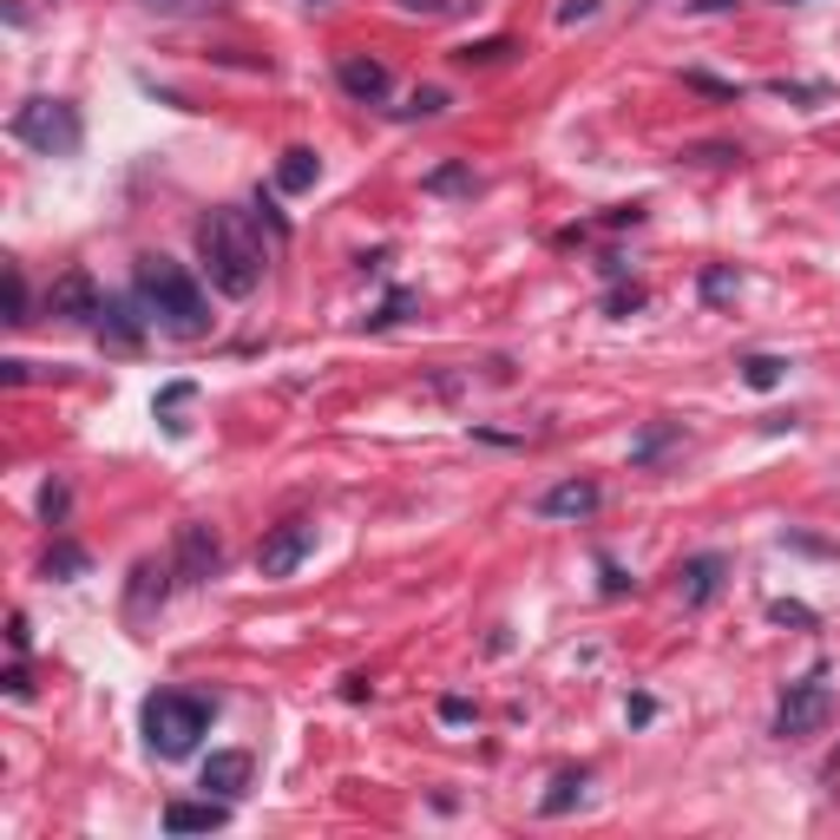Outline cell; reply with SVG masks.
I'll return each instance as SVG.
<instances>
[{
    "instance_id": "8d00e7d4",
    "label": "cell",
    "mask_w": 840,
    "mask_h": 840,
    "mask_svg": "<svg viewBox=\"0 0 840 840\" xmlns=\"http://www.w3.org/2000/svg\"><path fill=\"white\" fill-rule=\"evenodd\" d=\"M697 13H729V7H742V0H690Z\"/></svg>"
},
{
    "instance_id": "5bb4252c",
    "label": "cell",
    "mask_w": 840,
    "mask_h": 840,
    "mask_svg": "<svg viewBox=\"0 0 840 840\" xmlns=\"http://www.w3.org/2000/svg\"><path fill=\"white\" fill-rule=\"evenodd\" d=\"M250 774H257V762H250L243 749H217V756L204 762V794L237 801V794H250Z\"/></svg>"
},
{
    "instance_id": "6da1fadb",
    "label": "cell",
    "mask_w": 840,
    "mask_h": 840,
    "mask_svg": "<svg viewBox=\"0 0 840 840\" xmlns=\"http://www.w3.org/2000/svg\"><path fill=\"white\" fill-rule=\"evenodd\" d=\"M132 296L144 302L151 329H164V336H178V342L210 336V302H204V289L191 282L184 263H171V257H139V270H132Z\"/></svg>"
},
{
    "instance_id": "603a6c76",
    "label": "cell",
    "mask_w": 840,
    "mask_h": 840,
    "mask_svg": "<svg viewBox=\"0 0 840 840\" xmlns=\"http://www.w3.org/2000/svg\"><path fill=\"white\" fill-rule=\"evenodd\" d=\"M67 512H72V492L60 487V480H47V487H40V519H47V526H67Z\"/></svg>"
},
{
    "instance_id": "d6986e66",
    "label": "cell",
    "mask_w": 840,
    "mask_h": 840,
    "mask_svg": "<svg viewBox=\"0 0 840 840\" xmlns=\"http://www.w3.org/2000/svg\"><path fill=\"white\" fill-rule=\"evenodd\" d=\"M584 788H591V774H584V769H564L559 781H552V794L539 801V814H546V821H559V814H571V808L584 801Z\"/></svg>"
},
{
    "instance_id": "52a82bcc",
    "label": "cell",
    "mask_w": 840,
    "mask_h": 840,
    "mask_svg": "<svg viewBox=\"0 0 840 840\" xmlns=\"http://www.w3.org/2000/svg\"><path fill=\"white\" fill-rule=\"evenodd\" d=\"M217 564H223V539L210 532L204 519L178 526V578H184V584H210Z\"/></svg>"
},
{
    "instance_id": "4316f807",
    "label": "cell",
    "mask_w": 840,
    "mask_h": 840,
    "mask_svg": "<svg viewBox=\"0 0 840 840\" xmlns=\"http://www.w3.org/2000/svg\"><path fill=\"white\" fill-rule=\"evenodd\" d=\"M683 86H697V92H709V99H742V86H722V79H709V72H683Z\"/></svg>"
},
{
    "instance_id": "83f0119b",
    "label": "cell",
    "mask_w": 840,
    "mask_h": 840,
    "mask_svg": "<svg viewBox=\"0 0 840 840\" xmlns=\"http://www.w3.org/2000/svg\"><path fill=\"white\" fill-rule=\"evenodd\" d=\"M769 618H774V624H801V630L814 624V611H801V604H788V598H781V604H769Z\"/></svg>"
},
{
    "instance_id": "44dd1931",
    "label": "cell",
    "mask_w": 840,
    "mask_h": 840,
    "mask_svg": "<svg viewBox=\"0 0 840 840\" xmlns=\"http://www.w3.org/2000/svg\"><path fill=\"white\" fill-rule=\"evenodd\" d=\"M506 53H519V47H512L506 33H492V40H473V47H460L453 60H460V67H499Z\"/></svg>"
},
{
    "instance_id": "e575fe53",
    "label": "cell",
    "mask_w": 840,
    "mask_h": 840,
    "mask_svg": "<svg viewBox=\"0 0 840 840\" xmlns=\"http://www.w3.org/2000/svg\"><path fill=\"white\" fill-rule=\"evenodd\" d=\"M7 643H13V650H20V657H27V643H33V630H27V618H20V611H13V618H7Z\"/></svg>"
},
{
    "instance_id": "7c38bea8",
    "label": "cell",
    "mask_w": 840,
    "mask_h": 840,
    "mask_svg": "<svg viewBox=\"0 0 840 840\" xmlns=\"http://www.w3.org/2000/svg\"><path fill=\"white\" fill-rule=\"evenodd\" d=\"M230 821V801L204 794V801H164V834H210Z\"/></svg>"
},
{
    "instance_id": "cb8c5ba5",
    "label": "cell",
    "mask_w": 840,
    "mask_h": 840,
    "mask_svg": "<svg viewBox=\"0 0 840 840\" xmlns=\"http://www.w3.org/2000/svg\"><path fill=\"white\" fill-rule=\"evenodd\" d=\"M7 322H13V329L33 322V316H27V277H20V263H7Z\"/></svg>"
},
{
    "instance_id": "8992f818",
    "label": "cell",
    "mask_w": 840,
    "mask_h": 840,
    "mask_svg": "<svg viewBox=\"0 0 840 840\" xmlns=\"http://www.w3.org/2000/svg\"><path fill=\"white\" fill-rule=\"evenodd\" d=\"M309 552H316V526H309V519H282L277 532L257 546V571H263V578H289Z\"/></svg>"
},
{
    "instance_id": "f1b7e54d",
    "label": "cell",
    "mask_w": 840,
    "mask_h": 840,
    "mask_svg": "<svg viewBox=\"0 0 840 840\" xmlns=\"http://www.w3.org/2000/svg\"><path fill=\"white\" fill-rule=\"evenodd\" d=\"M394 7H401V13H427V20H433V13H453L460 0H394Z\"/></svg>"
},
{
    "instance_id": "2e32d148",
    "label": "cell",
    "mask_w": 840,
    "mask_h": 840,
    "mask_svg": "<svg viewBox=\"0 0 840 840\" xmlns=\"http://www.w3.org/2000/svg\"><path fill=\"white\" fill-rule=\"evenodd\" d=\"M420 191H427V198H473V164H467V158H447V164H433V171L420 178Z\"/></svg>"
},
{
    "instance_id": "e0dca14e",
    "label": "cell",
    "mask_w": 840,
    "mask_h": 840,
    "mask_svg": "<svg viewBox=\"0 0 840 840\" xmlns=\"http://www.w3.org/2000/svg\"><path fill=\"white\" fill-rule=\"evenodd\" d=\"M677 440H683V427H677V420H650V427L630 440V467H657Z\"/></svg>"
},
{
    "instance_id": "ac0fdd59",
    "label": "cell",
    "mask_w": 840,
    "mask_h": 840,
    "mask_svg": "<svg viewBox=\"0 0 840 840\" xmlns=\"http://www.w3.org/2000/svg\"><path fill=\"white\" fill-rule=\"evenodd\" d=\"M86 571H92V559H86V546H72V539H53V552L40 559V578H60V584L86 578Z\"/></svg>"
},
{
    "instance_id": "d6a6232c",
    "label": "cell",
    "mask_w": 840,
    "mask_h": 840,
    "mask_svg": "<svg viewBox=\"0 0 840 840\" xmlns=\"http://www.w3.org/2000/svg\"><path fill=\"white\" fill-rule=\"evenodd\" d=\"M729 289H736V277H729V270H709V277H702V296H709V302H722Z\"/></svg>"
},
{
    "instance_id": "7a4b0ae2",
    "label": "cell",
    "mask_w": 840,
    "mask_h": 840,
    "mask_svg": "<svg viewBox=\"0 0 840 840\" xmlns=\"http://www.w3.org/2000/svg\"><path fill=\"white\" fill-rule=\"evenodd\" d=\"M198 257H204V277L217 296H257L263 282V237L250 230L243 210H210L198 223Z\"/></svg>"
},
{
    "instance_id": "30bf717a",
    "label": "cell",
    "mask_w": 840,
    "mask_h": 840,
    "mask_svg": "<svg viewBox=\"0 0 840 840\" xmlns=\"http://www.w3.org/2000/svg\"><path fill=\"white\" fill-rule=\"evenodd\" d=\"M336 79H342V92H349L354 106H381L388 99V67L381 60H368V53H342V67H336Z\"/></svg>"
},
{
    "instance_id": "8fae6325",
    "label": "cell",
    "mask_w": 840,
    "mask_h": 840,
    "mask_svg": "<svg viewBox=\"0 0 840 840\" xmlns=\"http://www.w3.org/2000/svg\"><path fill=\"white\" fill-rule=\"evenodd\" d=\"M722 578H729V559L722 552H697V559H683V571H677V591H683L690 611H702L722 591Z\"/></svg>"
},
{
    "instance_id": "9c48e42d",
    "label": "cell",
    "mask_w": 840,
    "mask_h": 840,
    "mask_svg": "<svg viewBox=\"0 0 840 840\" xmlns=\"http://www.w3.org/2000/svg\"><path fill=\"white\" fill-rule=\"evenodd\" d=\"M598 506H604L598 480H559V487H546L539 499H532V512H539V519H591Z\"/></svg>"
},
{
    "instance_id": "836d02e7",
    "label": "cell",
    "mask_w": 840,
    "mask_h": 840,
    "mask_svg": "<svg viewBox=\"0 0 840 840\" xmlns=\"http://www.w3.org/2000/svg\"><path fill=\"white\" fill-rule=\"evenodd\" d=\"M401 316H408V296H388V302H381V316H368V322H374V329H388V322H401Z\"/></svg>"
},
{
    "instance_id": "484cf974",
    "label": "cell",
    "mask_w": 840,
    "mask_h": 840,
    "mask_svg": "<svg viewBox=\"0 0 840 840\" xmlns=\"http://www.w3.org/2000/svg\"><path fill=\"white\" fill-rule=\"evenodd\" d=\"M144 13H164V20H178V13H204V7H217V0H139Z\"/></svg>"
},
{
    "instance_id": "f546056e",
    "label": "cell",
    "mask_w": 840,
    "mask_h": 840,
    "mask_svg": "<svg viewBox=\"0 0 840 840\" xmlns=\"http://www.w3.org/2000/svg\"><path fill=\"white\" fill-rule=\"evenodd\" d=\"M598 13V0H564L559 7V27H578V20H591Z\"/></svg>"
},
{
    "instance_id": "1f68e13d",
    "label": "cell",
    "mask_w": 840,
    "mask_h": 840,
    "mask_svg": "<svg viewBox=\"0 0 840 840\" xmlns=\"http://www.w3.org/2000/svg\"><path fill=\"white\" fill-rule=\"evenodd\" d=\"M440 722H473V702L467 697H440Z\"/></svg>"
},
{
    "instance_id": "4fadbf2b",
    "label": "cell",
    "mask_w": 840,
    "mask_h": 840,
    "mask_svg": "<svg viewBox=\"0 0 840 840\" xmlns=\"http://www.w3.org/2000/svg\"><path fill=\"white\" fill-rule=\"evenodd\" d=\"M99 302H106V296L92 289L86 270H67V277L47 289V309H53V316H67V322H92V316H99Z\"/></svg>"
},
{
    "instance_id": "d4e9b609",
    "label": "cell",
    "mask_w": 840,
    "mask_h": 840,
    "mask_svg": "<svg viewBox=\"0 0 840 840\" xmlns=\"http://www.w3.org/2000/svg\"><path fill=\"white\" fill-rule=\"evenodd\" d=\"M440 112H447V92L440 86H420L414 99L401 106V119H440Z\"/></svg>"
},
{
    "instance_id": "74e56055",
    "label": "cell",
    "mask_w": 840,
    "mask_h": 840,
    "mask_svg": "<svg viewBox=\"0 0 840 840\" xmlns=\"http://www.w3.org/2000/svg\"><path fill=\"white\" fill-rule=\"evenodd\" d=\"M309 7H329V0H309Z\"/></svg>"
},
{
    "instance_id": "9a60e30c",
    "label": "cell",
    "mask_w": 840,
    "mask_h": 840,
    "mask_svg": "<svg viewBox=\"0 0 840 840\" xmlns=\"http://www.w3.org/2000/svg\"><path fill=\"white\" fill-rule=\"evenodd\" d=\"M316 178H322V158H316L309 144H289L282 164H277V191H289V198H296V191H316Z\"/></svg>"
},
{
    "instance_id": "4dcf8cb0",
    "label": "cell",
    "mask_w": 840,
    "mask_h": 840,
    "mask_svg": "<svg viewBox=\"0 0 840 840\" xmlns=\"http://www.w3.org/2000/svg\"><path fill=\"white\" fill-rule=\"evenodd\" d=\"M611 316H630V309H643V289H611V302H604Z\"/></svg>"
},
{
    "instance_id": "5b68a950",
    "label": "cell",
    "mask_w": 840,
    "mask_h": 840,
    "mask_svg": "<svg viewBox=\"0 0 840 840\" xmlns=\"http://www.w3.org/2000/svg\"><path fill=\"white\" fill-rule=\"evenodd\" d=\"M828 716H834V690H828V677L814 670V677L788 683V697L774 709V736H781V742H808V736L828 729Z\"/></svg>"
},
{
    "instance_id": "277c9868",
    "label": "cell",
    "mask_w": 840,
    "mask_h": 840,
    "mask_svg": "<svg viewBox=\"0 0 840 840\" xmlns=\"http://www.w3.org/2000/svg\"><path fill=\"white\" fill-rule=\"evenodd\" d=\"M7 132L27 151H40V158H72L79 139H86V119H79L72 99H20L13 119H7Z\"/></svg>"
},
{
    "instance_id": "ba28073f",
    "label": "cell",
    "mask_w": 840,
    "mask_h": 840,
    "mask_svg": "<svg viewBox=\"0 0 840 840\" xmlns=\"http://www.w3.org/2000/svg\"><path fill=\"white\" fill-rule=\"evenodd\" d=\"M92 329H99L112 349H139L144 329H151V316H144L139 296H106V302H99V316H92Z\"/></svg>"
},
{
    "instance_id": "d590c367",
    "label": "cell",
    "mask_w": 840,
    "mask_h": 840,
    "mask_svg": "<svg viewBox=\"0 0 840 840\" xmlns=\"http://www.w3.org/2000/svg\"><path fill=\"white\" fill-rule=\"evenodd\" d=\"M27 690H33V677H27V663H13L7 670V697H27Z\"/></svg>"
},
{
    "instance_id": "3957f363",
    "label": "cell",
    "mask_w": 840,
    "mask_h": 840,
    "mask_svg": "<svg viewBox=\"0 0 840 840\" xmlns=\"http://www.w3.org/2000/svg\"><path fill=\"white\" fill-rule=\"evenodd\" d=\"M210 716H217V702L198 697V690H158V697H144L139 729H144V742H151V756L184 762L198 749V736L210 729Z\"/></svg>"
},
{
    "instance_id": "ffe728a7",
    "label": "cell",
    "mask_w": 840,
    "mask_h": 840,
    "mask_svg": "<svg viewBox=\"0 0 840 840\" xmlns=\"http://www.w3.org/2000/svg\"><path fill=\"white\" fill-rule=\"evenodd\" d=\"M191 394H198L191 381H171V388L158 394V420H164L171 433H184V427H191V420H178V414H184V408H191Z\"/></svg>"
},
{
    "instance_id": "7402d4cb",
    "label": "cell",
    "mask_w": 840,
    "mask_h": 840,
    "mask_svg": "<svg viewBox=\"0 0 840 840\" xmlns=\"http://www.w3.org/2000/svg\"><path fill=\"white\" fill-rule=\"evenodd\" d=\"M781 374H788V361H781V354H749V361H742V381H749V388H762V394L781 388Z\"/></svg>"
}]
</instances>
